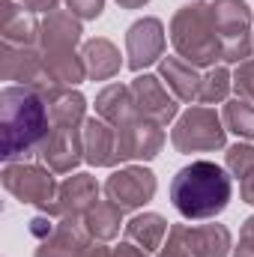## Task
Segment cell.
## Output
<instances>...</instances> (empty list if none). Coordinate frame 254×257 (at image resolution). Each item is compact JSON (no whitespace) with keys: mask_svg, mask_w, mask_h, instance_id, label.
I'll use <instances>...</instances> for the list:
<instances>
[{"mask_svg":"<svg viewBox=\"0 0 254 257\" xmlns=\"http://www.w3.org/2000/svg\"><path fill=\"white\" fill-rule=\"evenodd\" d=\"M48 132L51 114L39 90L15 84L0 93V156L6 165L39 153Z\"/></svg>","mask_w":254,"mask_h":257,"instance_id":"obj_1","label":"cell"},{"mask_svg":"<svg viewBox=\"0 0 254 257\" xmlns=\"http://www.w3.org/2000/svg\"><path fill=\"white\" fill-rule=\"evenodd\" d=\"M230 194H233L230 174L224 168H218L215 162H206V159H197V162L186 165L171 180V203L189 221L215 218L218 212L227 209Z\"/></svg>","mask_w":254,"mask_h":257,"instance_id":"obj_2","label":"cell"},{"mask_svg":"<svg viewBox=\"0 0 254 257\" xmlns=\"http://www.w3.org/2000/svg\"><path fill=\"white\" fill-rule=\"evenodd\" d=\"M81 33H84L81 18L72 15L69 9H57L45 15L39 24V54L48 66V72L54 75V81L63 87H75L87 78L81 54H75Z\"/></svg>","mask_w":254,"mask_h":257,"instance_id":"obj_3","label":"cell"},{"mask_svg":"<svg viewBox=\"0 0 254 257\" xmlns=\"http://www.w3.org/2000/svg\"><path fill=\"white\" fill-rule=\"evenodd\" d=\"M171 42L191 66H215L221 60V39L212 15V0H191L171 18Z\"/></svg>","mask_w":254,"mask_h":257,"instance_id":"obj_4","label":"cell"},{"mask_svg":"<svg viewBox=\"0 0 254 257\" xmlns=\"http://www.w3.org/2000/svg\"><path fill=\"white\" fill-rule=\"evenodd\" d=\"M3 189L21 203H30L36 209H42L45 215L60 218L57 209V194L60 186L54 180V171H48L45 165H30V162H12L3 168Z\"/></svg>","mask_w":254,"mask_h":257,"instance_id":"obj_5","label":"cell"},{"mask_svg":"<svg viewBox=\"0 0 254 257\" xmlns=\"http://www.w3.org/2000/svg\"><path fill=\"white\" fill-rule=\"evenodd\" d=\"M227 141V128L224 120L215 114V108L206 105H194L189 108L177 126L171 128V144L177 153H209V150H221Z\"/></svg>","mask_w":254,"mask_h":257,"instance_id":"obj_6","label":"cell"},{"mask_svg":"<svg viewBox=\"0 0 254 257\" xmlns=\"http://www.w3.org/2000/svg\"><path fill=\"white\" fill-rule=\"evenodd\" d=\"M212 15L221 39V60L242 63L251 57V9L245 0H212Z\"/></svg>","mask_w":254,"mask_h":257,"instance_id":"obj_7","label":"cell"},{"mask_svg":"<svg viewBox=\"0 0 254 257\" xmlns=\"http://www.w3.org/2000/svg\"><path fill=\"white\" fill-rule=\"evenodd\" d=\"M0 75H3V81H15L18 87L39 90L42 96L51 93L54 87H63L48 72V66L42 60L39 48H21V45H6L3 42V51H0Z\"/></svg>","mask_w":254,"mask_h":257,"instance_id":"obj_8","label":"cell"},{"mask_svg":"<svg viewBox=\"0 0 254 257\" xmlns=\"http://www.w3.org/2000/svg\"><path fill=\"white\" fill-rule=\"evenodd\" d=\"M105 197L123 209H138L156 197V174L141 165L120 168L105 180Z\"/></svg>","mask_w":254,"mask_h":257,"instance_id":"obj_9","label":"cell"},{"mask_svg":"<svg viewBox=\"0 0 254 257\" xmlns=\"http://www.w3.org/2000/svg\"><path fill=\"white\" fill-rule=\"evenodd\" d=\"M165 24L159 18H141L129 27L126 33V66L132 72H141L147 66L159 63L165 54Z\"/></svg>","mask_w":254,"mask_h":257,"instance_id":"obj_10","label":"cell"},{"mask_svg":"<svg viewBox=\"0 0 254 257\" xmlns=\"http://www.w3.org/2000/svg\"><path fill=\"white\" fill-rule=\"evenodd\" d=\"M84 128V126H81ZM78 126H51L45 144L39 147V159L54 174H72L84 159V135Z\"/></svg>","mask_w":254,"mask_h":257,"instance_id":"obj_11","label":"cell"},{"mask_svg":"<svg viewBox=\"0 0 254 257\" xmlns=\"http://www.w3.org/2000/svg\"><path fill=\"white\" fill-rule=\"evenodd\" d=\"M132 99H135V105H138V114L141 117H147V120H153V123H159V126H168L174 117H177V96H171L168 90H165V81L162 78H156V75H138L132 84Z\"/></svg>","mask_w":254,"mask_h":257,"instance_id":"obj_12","label":"cell"},{"mask_svg":"<svg viewBox=\"0 0 254 257\" xmlns=\"http://www.w3.org/2000/svg\"><path fill=\"white\" fill-rule=\"evenodd\" d=\"M162 144H165L162 126L147 120V117H138L129 126L117 128V156H120V162H135V159L150 162L162 153Z\"/></svg>","mask_w":254,"mask_h":257,"instance_id":"obj_13","label":"cell"},{"mask_svg":"<svg viewBox=\"0 0 254 257\" xmlns=\"http://www.w3.org/2000/svg\"><path fill=\"white\" fill-rule=\"evenodd\" d=\"M84 159L93 168H111L120 162L117 156V128L111 123H105L102 117H90L84 120Z\"/></svg>","mask_w":254,"mask_h":257,"instance_id":"obj_14","label":"cell"},{"mask_svg":"<svg viewBox=\"0 0 254 257\" xmlns=\"http://www.w3.org/2000/svg\"><path fill=\"white\" fill-rule=\"evenodd\" d=\"M39 24L42 21H36L33 12H27L15 0H0V36L6 45H21V48L39 45Z\"/></svg>","mask_w":254,"mask_h":257,"instance_id":"obj_15","label":"cell"},{"mask_svg":"<svg viewBox=\"0 0 254 257\" xmlns=\"http://www.w3.org/2000/svg\"><path fill=\"white\" fill-rule=\"evenodd\" d=\"M96 203H99V183H96V177L75 174L66 183H60V194H57L60 218H84Z\"/></svg>","mask_w":254,"mask_h":257,"instance_id":"obj_16","label":"cell"},{"mask_svg":"<svg viewBox=\"0 0 254 257\" xmlns=\"http://www.w3.org/2000/svg\"><path fill=\"white\" fill-rule=\"evenodd\" d=\"M90 242V233L84 227V218H60L54 233L39 242L33 257H78Z\"/></svg>","mask_w":254,"mask_h":257,"instance_id":"obj_17","label":"cell"},{"mask_svg":"<svg viewBox=\"0 0 254 257\" xmlns=\"http://www.w3.org/2000/svg\"><path fill=\"white\" fill-rule=\"evenodd\" d=\"M159 78L168 84V90L180 102H200L203 75H197V66L186 63L183 57H162L159 60Z\"/></svg>","mask_w":254,"mask_h":257,"instance_id":"obj_18","label":"cell"},{"mask_svg":"<svg viewBox=\"0 0 254 257\" xmlns=\"http://www.w3.org/2000/svg\"><path fill=\"white\" fill-rule=\"evenodd\" d=\"M96 114L111 123L114 128L120 126H129L132 120H138V105L132 99V87L126 84H108L99 96H96Z\"/></svg>","mask_w":254,"mask_h":257,"instance_id":"obj_19","label":"cell"},{"mask_svg":"<svg viewBox=\"0 0 254 257\" xmlns=\"http://www.w3.org/2000/svg\"><path fill=\"white\" fill-rule=\"evenodd\" d=\"M183 239L189 257H227L230 254V230L224 224H183Z\"/></svg>","mask_w":254,"mask_h":257,"instance_id":"obj_20","label":"cell"},{"mask_svg":"<svg viewBox=\"0 0 254 257\" xmlns=\"http://www.w3.org/2000/svg\"><path fill=\"white\" fill-rule=\"evenodd\" d=\"M81 60H84V69H87V78H90V81H108V78H114V75L120 72V66H123L117 45H114L111 39H102V36L84 42Z\"/></svg>","mask_w":254,"mask_h":257,"instance_id":"obj_21","label":"cell"},{"mask_svg":"<svg viewBox=\"0 0 254 257\" xmlns=\"http://www.w3.org/2000/svg\"><path fill=\"white\" fill-rule=\"evenodd\" d=\"M48 102V114H51V126H84V114H87V99L72 90V87H54L51 93H45Z\"/></svg>","mask_w":254,"mask_h":257,"instance_id":"obj_22","label":"cell"},{"mask_svg":"<svg viewBox=\"0 0 254 257\" xmlns=\"http://www.w3.org/2000/svg\"><path fill=\"white\" fill-rule=\"evenodd\" d=\"M168 230L171 227H168V221L159 212H144V215H135L126 224V239L150 254V251H159L162 248Z\"/></svg>","mask_w":254,"mask_h":257,"instance_id":"obj_23","label":"cell"},{"mask_svg":"<svg viewBox=\"0 0 254 257\" xmlns=\"http://www.w3.org/2000/svg\"><path fill=\"white\" fill-rule=\"evenodd\" d=\"M123 206H117L114 200H99L87 215H84V227L90 233V239L96 242H108L120 233V224H123Z\"/></svg>","mask_w":254,"mask_h":257,"instance_id":"obj_24","label":"cell"},{"mask_svg":"<svg viewBox=\"0 0 254 257\" xmlns=\"http://www.w3.org/2000/svg\"><path fill=\"white\" fill-rule=\"evenodd\" d=\"M221 120H224V128L245 138V141H254V102H245V99H230L221 111Z\"/></svg>","mask_w":254,"mask_h":257,"instance_id":"obj_25","label":"cell"},{"mask_svg":"<svg viewBox=\"0 0 254 257\" xmlns=\"http://www.w3.org/2000/svg\"><path fill=\"white\" fill-rule=\"evenodd\" d=\"M233 87V75L224 69V66H212L206 75H203V84H200V102L203 105H215V102H224L227 93Z\"/></svg>","mask_w":254,"mask_h":257,"instance_id":"obj_26","label":"cell"},{"mask_svg":"<svg viewBox=\"0 0 254 257\" xmlns=\"http://www.w3.org/2000/svg\"><path fill=\"white\" fill-rule=\"evenodd\" d=\"M224 162H227L230 177L245 180V177L254 171V147H251V144H233V147H227Z\"/></svg>","mask_w":254,"mask_h":257,"instance_id":"obj_27","label":"cell"},{"mask_svg":"<svg viewBox=\"0 0 254 257\" xmlns=\"http://www.w3.org/2000/svg\"><path fill=\"white\" fill-rule=\"evenodd\" d=\"M233 90H236L239 99L254 102V60L236 63V72H233Z\"/></svg>","mask_w":254,"mask_h":257,"instance_id":"obj_28","label":"cell"},{"mask_svg":"<svg viewBox=\"0 0 254 257\" xmlns=\"http://www.w3.org/2000/svg\"><path fill=\"white\" fill-rule=\"evenodd\" d=\"M159 257H189L186 239H183V224H171V230H168V242L159 248Z\"/></svg>","mask_w":254,"mask_h":257,"instance_id":"obj_29","label":"cell"},{"mask_svg":"<svg viewBox=\"0 0 254 257\" xmlns=\"http://www.w3.org/2000/svg\"><path fill=\"white\" fill-rule=\"evenodd\" d=\"M66 6L81 21H96L102 15V9H105V0H66Z\"/></svg>","mask_w":254,"mask_h":257,"instance_id":"obj_30","label":"cell"},{"mask_svg":"<svg viewBox=\"0 0 254 257\" xmlns=\"http://www.w3.org/2000/svg\"><path fill=\"white\" fill-rule=\"evenodd\" d=\"M233 257H254V215H248V218L242 221L239 245L233 248Z\"/></svg>","mask_w":254,"mask_h":257,"instance_id":"obj_31","label":"cell"},{"mask_svg":"<svg viewBox=\"0 0 254 257\" xmlns=\"http://www.w3.org/2000/svg\"><path fill=\"white\" fill-rule=\"evenodd\" d=\"M54 227H57V224H54V215H45V212H42V215H36V218L30 221V236H36V239L42 242V239H48V236L54 233Z\"/></svg>","mask_w":254,"mask_h":257,"instance_id":"obj_32","label":"cell"},{"mask_svg":"<svg viewBox=\"0 0 254 257\" xmlns=\"http://www.w3.org/2000/svg\"><path fill=\"white\" fill-rule=\"evenodd\" d=\"M18 3L33 15H51L60 9V0H18Z\"/></svg>","mask_w":254,"mask_h":257,"instance_id":"obj_33","label":"cell"},{"mask_svg":"<svg viewBox=\"0 0 254 257\" xmlns=\"http://www.w3.org/2000/svg\"><path fill=\"white\" fill-rule=\"evenodd\" d=\"M78 257H114V248H108L105 242H96V239H93V242H87V248Z\"/></svg>","mask_w":254,"mask_h":257,"instance_id":"obj_34","label":"cell"},{"mask_svg":"<svg viewBox=\"0 0 254 257\" xmlns=\"http://www.w3.org/2000/svg\"><path fill=\"white\" fill-rule=\"evenodd\" d=\"M114 257H147V251H144V248H138V245H135V242H120V245H117V248H114Z\"/></svg>","mask_w":254,"mask_h":257,"instance_id":"obj_35","label":"cell"},{"mask_svg":"<svg viewBox=\"0 0 254 257\" xmlns=\"http://www.w3.org/2000/svg\"><path fill=\"white\" fill-rule=\"evenodd\" d=\"M239 194H242L245 203H251L254 206V171L245 177V180H239Z\"/></svg>","mask_w":254,"mask_h":257,"instance_id":"obj_36","label":"cell"},{"mask_svg":"<svg viewBox=\"0 0 254 257\" xmlns=\"http://www.w3.org/2000/svg\"><path fill=\"white\" fill-rule=\"evenodd\" d=\"M117 3H120L123 9H141V6H147L150 0H117Z\"/></svg>","mask_w":254,"mask_h":257,"instance_id":"obj_37","label":"cell"}]
</instances>
